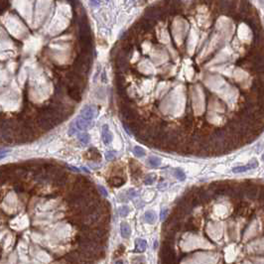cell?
<instances>
[{"mask_svg":"<svg viewBox=\"0 0 264 264\" xmlns=\"http://www.w3.org/2000/svg\"><path fill=\"white\" fill-rule=\"evenodd\" d=\"M95 115H96V107L94 105H84L80 111V116L89 121Z\"/></svg>","mask_w":264,"mask_h":264,"instance_id":"cell-1","label":"cell"},{"mask_svg":"<svg viewBox=\"0 0 264 264\" xmlns=\"http://www.w3.org/2000/svg\"><path fill=\"white\" fill-rule=\"evenodd\" d=\"M92 125H94V123L92 121L84 119L82 116L77 117V120H75V126H77V129L82 130V131H87V130L90 129L92 127Z\"/></svg>","mask_w":264,"mask_h":264,"instance_id":"cell-2","label":"cell"},{"mask_svg":"<svg viewBox=\"0 0 264 264\" xmlns=\"http://www.w3.org/2000/svg\"><path fill=\"white\" fill-rule=\"evenodd\" d=\"M37 124H38V127H39L40 129L44 130V131L50 130L51 128L54 127V125L52 124L51 120L48 119V118L43 117V116H40L39 118H37Z\"/></svg>","mask_w":264,"mask_h":264,"instance_id":"cell-3","label":"cell"},{"mask_svg":"<svg viewBox=\"0 0 264 264\" xmlns=\"http://www.w3.org/2000/svg\"><path fill=\"white\" fill-rule=\"evenodd\" d=\"M258 166V162L257 161H252L251 163H249V164L247 165H244V166H237V167H234L232 168V172L233 173H242V172H246V171L248 170H252V169H255L256 167Z\"/></svg>","mask_w":264,"mask_h":264,"instance_id":"cell-4","label":"cell"},{"mask_svg":"<svg viewBox=\"0 0 264 264\" xmlns=\"http://www.w3.org/2000/svg\"><path fill=\"white\" fill-rule=\"evenodd\" d=\"M84 156H85V159L92 160V161H95V162H99L100 158H101L99 152L97 151V149H95V148H90V149L85 153Z\"/></svg>","mask_w":264,"mask_h":264,"instance_id":"cell-5","label":"cell"},{"mask_svg":"<svg viewBox=\"0 0 264 264\" xmlns=\"http://www.w3.org/2000/svg\"><path fill=\"white\" fill-rule=\"evenodd\" d=\"M68 94H69V96L71 97L73 100H75V101H80V100L82 99L80 90L79 87H69V89H68Z\"/></svg>","mask_w":264,"mask_h":264,"instance_id":"cell-6","label":"cell"},{"mask_svg":"<svg viewBox=\"0 0 264 264\" xmlns=\"http://www.w3.org/2000/svg\"><path fill=\"white\" fill-rule=\"evenodd\" d=\"M101 137H102V140H103V142L105 143V144H109V143L111 142L112 134H111V132H110V130L108 128V125L104 124L103 126H102V128H101Z\"/></svg>","mask_w":264,"mask_h":264,"instance_id":"cell-7","label":"cell"},{"mask_svg":"<svg viewBox=\"0 0 264 264\" xmlns=\"http://www.w3.org/2000/svg\"><path fill=\"white\" fill-rule=\"evenodd\" d=\"M54 181L56 186H58V187H63V186H65L68 183V175L66 173L62 172L61 174H59L57 177L54 178Z\"/></svg>","mask_w":264,"mask_h":264,"instance_id":"cell-8","label":"cell"},{"mask_svg":"<svg viewBox=\"0 0 264 264\" xmlns=\"http://www.w3.org/2000/svg\"><path fill=\"white\" fill-rule=\"evenodd\" d=\"M124 183H125V180L123 178L119 177V176H114V177H111L109 179V185L111 187L119 188L124 185Z\"/></svg>","mask_w":264,"mask_h":264,"instance_id":"cell-9","label":"cell"},{"mask_svg":"<svg viewBox=\"0 0 264 264\" xmlns=\"http://www.w3.org/2000/svg\"><path fill=\"white\" fill-rule=\"evenodd\" d=\"M258 194H259V190H258V188L256 185L249 189H247V190H245L246 197L248 199H250V200H255V199L258 197Z\"/></svg>","mask_w":264,"mask_h":264,"instance_id":"cell-10","label":"cell"},{"mask_svg":"<svg viewBox=\"0 0 264 264\" xmlns=\"http://www.w3.org/2000/svg\"><path fill=\"white\" fill-rule=\"evenodd\" d=\"M120 232H121L122 237H124V238L129 237L130 234H131V228H130L129 225L126 222H122L121 225H120Z\"/></svg>","mask_w":264,"mask_h":264,"instance_id":"cell-11","label":"cell"},{"mask_svg":"<svg viewBox=\"0 0 264 264\" xmlns=\"http://www.w3.org/2000/svg\"><path fill=\"white\" fill-rule=\"evenodd\" d=\"M135 245H136V248H135V252H143L146 249L147 242L144 239H137L135 241Z\"/></svg>","mask_w":264,"mask_h":264,"instance_id":"cell-12","label":"cell"},{"mask_svg":"<svg viewBox=\"0 0 264 264\" xmlns=\"http://www.w3.org/2000/svg\"><path fill=\"white\" fill-rule=\"evenodd\" d=\"M130 169H131V173H132L133 177L139 178L140 176H141L142 172H141V169H140L139 165L136 164V163L133 164V161H131V164H130Z\"/></svg>","mask_w":264,"mask_h":264,"instance_id":"cell-13","label":"cell"},{"mask_svg":"<svg viewBox=\"0 0 264 264\" xmlns=\"http://www.w3.org/2000/svg\"><path fill=\"white\" fill-rule=\"evenodd\" d=\"M144 220L145 222H146L147 223H150V225H152V223H154L156 222V215L154 212H152V210H148V212H146L144 213Z\"/></svg>","mask_w":264,"mask_h":264,"instance_id":"cell-14","label":"cell"},{"mask_svg":"<svg viewBox=\"0 0 264 264\" xmlns=\"http://www.w3.org/2000/svg\"><path fill=\"white\" fill-rule=\"evenodd\" d=\"M184 230L186 231H190V232H197L198 231V225L195 222V220H192V222H189L187 223H185Z\"/></svg>","mask_w":264,"mask_h":264,"instance_id":"cell-15","label":"cell"},{"mask_svg":"<svg viewBox=\"0 0 264 264\" xmlns=\"http://www.w3.org/2000/svg\"><path fill=\"white\" fill-rule=\"evenodd\" d=\"M77 139L80 140L82 144H87L90 140V136L87 133H79L77 134Z\"/></svg>","mask_w":264,"mask_h":264,"instance_id":"cell-16","label":"cell"},{"mask_svg":"<svg viewBox=\"0 0 264 264\" xmlns=\"http://www.w3.org/2000/svg\"><path fill=\"white\" fill-rule=\"evenodd\" d=\"M254 74L260 75H264V64L262 65H255L253 66L252 70H251Z\"/></svg>","mask_w":264,"mask_h":264,"instance_id":"cell-17","label":"cell"},{"mask_svg":"<svg viewBox=\"0 0 264 264\" xmlns=\"http://www.w3.org/2000/svg\"><path fill=\"white\" fill-rule=\"evenodd\" d=\"M133 153L137 157H143V156H145V150L140 146H135L133 148Z\"/></svg>","mask_w":264,"mask_h":264,"instance_id":"cell-18","label":"cell"},{"mask_svg":"<svg viewBox=\"0 0 264 264\" xmlns=\"http://www.w3.org/2000/svg\"><path fill=\"white\" fill-rule=\"evenodd\" d=\"M148 163L152 166V167H158L161 165V159L158 157H150L148 160Z\"/></svg>","mask_w":264,"mask_h":264,"instance_id":"cell-19","label":"cell"},{"mask_svg":"<svg viewBox=\"0 0 264 264\" xmlns=\"http://www.w3.org/2000/svg\"><path fill=\"white\" fill-rule=\"evenodd\" d=\"M174 176H175L176 178H177V179H179V180H181V181H184V180L186 179L185 173L183 172V171L181 170V169H176V170L174 171Z\"/></svg>","mask_w":264,"mask_h":264,"instance_id":"cell-20","label":"cell"},{"mask_svg":"<svg viewBox=\"0 0 264 264\" xmlns=\"http://www.w3.org/2000/svg\"><path fill=\"white\" fill-rule=\"evenodd\" d=\"M129 212H130V210L127 206H123V207L118 208V213H119V215H121V217H126L128 213H129Z\"/></svg>","mask_w":264,"mask_h":264,"instance_id":"cell-21","label":"cell"},{"mask_svg":"<svg viewBox=\"0 0 264 264\" xmlns=\"http://www.w3.org/2000/svg\"><path fill=\"white\" fill-rule=\"evenodd\" d=\"M156 180V176L155 175H147L146 177H145V180H144V184L145 185H151L153 184V182Z\"/></svg>","mask_w":264,"mask_h":264,"instance_id":"cell-22","label":"cell"},{"mask_svg":"<svg viewBox=\"0 0 264 264\" xmlns=\"http://www.w3.org/2000/svg\"><path fill=\"white\" fill-rule=\"evenodd\" d=\"M125 248H124V245H119L118 246V248L116 249V251L114 252V257H117V256H121L123 254V252H124Z\"/></svg>","mask_w":264,"mask_h":264,"instance_id":"cell-23","label":"cell"},{"mask_svg":"<svg viewBox=\"0 0 264 264\" xmlns=\"http://www.w3.org/2000/svg\"><path fill=\"white\" fill-rule=\"evenodd\" d=\"M14 190L16 193H23L25 189H24V186L22 184H16L14 187Z\"/></svg>","mask_w":264,"mask_h":264,"instance_id":"cell-24","label":"cell"},{"mask_svg":"<svg viewBox=\"0 0 264 264\" xmlns=\"http://www.w3.org/2000/svg\"><path fill=\"white\" fill-rule=\"evenodd\" d=\"M115 156H116V154H115V152H113V151H109V152H106V154H105V158H106L107 160H113L115 158Z\"/></svg>","mask_w":264,"mask_h":264,"instance_id":"cell-25","label":"cell"},{"mask_svg":"<svg viewBox=\"0 0 264 264\" xmlns=\"http://www.w3.org/2000/svg\"><path fill=\"white\" fill-rule=\"evenodd\" d=\"M168 213H169V210H167V208H163L162 210H161V215H160V218L162 220H164L166 217L168 215Z\"/></svg>","mask_w":264,"mask_h":264,"instance_id":"cell-26","label":"cell"},{"mask_svg":"<svg viewBox=\"0 0 264 264\" xmlns=\"http://www.w3.org/2000/svg\"><path fill=\"white\" fill-rule=\"evenodd\" d=\"M97 189H99V191L100 192V194H101V195L103 196L104 198L107 197V192H106V190H105L103 187H101V186H99V187H97Z\"/></svg>","mask_w":264,"mask_h":264,"instance_id":"cell-27","label":"cell"},{"mask_svg":"<svg viewBox=\"0 0 264 264\" xmlns=\"http://www.w3.org/2000/svg\"><path fill=\"white\" fill-rule=\"evenodd\" d=\"M127 195H128V197L129 198H134V197H136L137 196V193L135 192L134 190H129L127 192Z\"/></svg>","mask_w":264,"mask_h":264,"instance_id":"cell-28","label":"cell"},{"mask_svg":"<svg viewBox=\"0 0 264 264\" xmlns=\"http://www.w3.org/2000/svg\"><path fill=\"white\" fill-rule=\"evenodd\" d=\"M133 262H134L135 264H143L144 263V259H143L142 257H138V258H135V259H133Z\"/></svg>","mask_w":264,"mask_h":264,"instance_id":"cell-29","label":"cell"},{"mask_svg":"<svg viewBox=\"0 0 264 264\" xmlns=\"http://www.w3.org/2000/svg\"><path fill=\"white\" fill-rule=\"evenodd\" d=\"M75 129L74 128V125H71V127H70V129H69V134L73 135V134H75Z\"/></svg>","mask_w":264,"mask_h":264,"instance_id":"cell-30","label":"cell"},{"mask_svg":"<svg viewBox=\"0 0 264 264\" xmlns=\"http://www.w3.org/2000/svg\"><path fill=\"white\" fill-rule=\"evenodd\" d=\"M101 80L103 82H106V75H105V72L103 71L102 72V75H101Z\"/></svg>","mask_w":264,"mask_h":264,"instance_id":"cell-31","label":"cell"},{"mask_svg":"<svg viewBox=\"0 0 264 264\" xmlns=\"http://www.w3.org/2000/svg\"><path fill=\"white\" fill-rule=\"evenodd\" d=\"M99 4H100L99 1H90V5H92V6H96Z\"/></svg>","mask_w":264,"mask_h":264,"instance_id":"cell-32","label":"cell"},{"mask_svg":"<svg viewBox=\"0 0 264 264\" xmlns=\"http://www.w3.org/2000/svg\"><path fill=\"white\" fill-rule=\"evenodd\" d=\"M9 150H0V155H6V153H8Z\"/></svg>","mask_w":264,"mask_h":264,"instance_id":"cell-33","label":"cell"},{"mask_svg":"<svg viewBox=\"0 0 264 264\" xmlns=\"http://www.w3.org/2000/svg\"><path fill=\"white\" fill-rule=\"evenodd\" d=\"M115 264H124V263H123V261H121V260H117L116 262H115Z\"/></svg>","mask_w":264,"mask_h":264,"instance_id":"cell-34","label":"cell"},{"mask_svg":"<svg viewBox=\"0 0 264 264\" xmlns=\"http://www.w3.org/2000/svg\"><path fill=\"white\" fill-rule=\"evenodd\" d=\"M262 161H263V162H264V154L262 155Z\"/></svg>","mask_w":264,"mask_h":264,"instance_id":"cell-35","label":"cell"}]
</instances>
